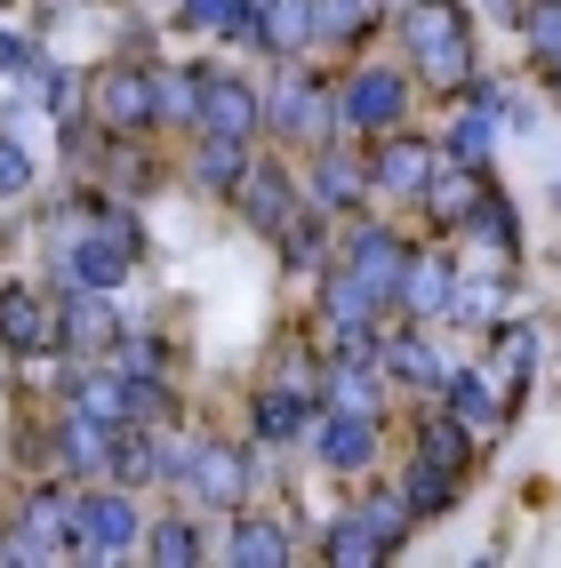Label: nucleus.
Segmentation results:
<instances>
[{
	"label": "nucleus",
	"instance_id": "23",
	"mask_svg": "<svg viewBox=\"0 0 561 568\" xmlns=\"http://www.w3.org/2000/svg\"><path fill=\"white\" fill-rule=\"evenodd\" d=\"M257 41L281 49V57H297V49L313 41V0H266V17H257Z\"/></svg>",
	"mask_w": 561,
	"mask_h": 568
},
{
	"label": "nucleus",
	"instance_id": "4",
	"mask_svg": "<svg viewBox=\"0 0 561 568\" xmlns=\"http://www.w3.org/2000/svg\"><path fill=\"white\" fill-rule=\"evenodd\" d=\"M209 513H233L249 497V457L241 448H224V440H201V448H184V473H177Z\"/></svg>",
	"mask_w": 561,
	"mask_h": 568
},
{
	"label": "nucleus",
	"instance_id": "34",
	"mask_svg": "<svg viewBox=\"0 0 561 568\" xmlns=\"http://www.w3.org/2000/svg\"><path fill=\"white\" fill-rule=\"evenodd\" d=\"M369 0H313V41H361Z\"/></svg>",
	"mask_w": 561,
	"mask_h": 568
},
{
	"label": "nucleus",
	"instance_id": "38",
	"mask_svg": "<svg viewBox=\"0 0 561 568\" xmlns=\"http://www.w3.org/2000/svg\"><path fill=\"white\" fill-rule=\"evenodd\" d=\"M530 361H538L530 328H498V376H490V385H498V393H513L521 376H530Z\"/></svg>",
	"mask_w": 561,
	"mask_h": 568
},
{
	"label": "nucleus",
	"instance_id": "28",
	"mask_svg": "<svg viewBox=\"0 0 561 568\" xmlns=\"http://www.w3.org/2000/svg\"><path fill=\"white\" fill-rule=\"evenodd\" d=\"M184 24H193V32H233V41H257V9H249V0H184Z\"/></svg>",
	"mask_w": 561,
	"mask_h": 568
},
{
	"label": "nucleus",
	"instance_id": "25",
	"mask_svg": "<svg viewBox=\"0 0 561 568\" xmlns=\"http://www.w3.org/2000/svg\"><path fill=\"white\" fill-rule=\"evenodd\" d=\"M153 112H161V121L201 129V72H193V64H169V72H153Z\"/></svg>",
	"mask_w": 561,
	"mask_h": 568
},
{
	"label": "nucleus",
	"instance_id": "21",
	"mask_svg": "<svg viewBox=\"0 0 561 568\" xmlns=\"http://www.w3.org/2000/svg\"><path fill=\"white\" fill-rule=\"evenodd\" d=\"M490 144H498V89H481V97L465 104V121L449 129V161L481 169V161H490Z\"/></svg>",
	"mask_w": 561,
	"mask_h": 568
},
{
	"label": "nucleus",
	"instance_id": "11",
	"mask_svg": "<svg viewBox=\"0 0 561 568\" xmlns=\"http://www.w3.org/2000/svg\"><path fill=\"white\" fill-rule=\"evenodd\" d=\"M64 537H72V497H32L17 513V537L0 545V560H49V552H64Z\"/></svg>",
	"mask_w": 561,
	"mask_h": 568
},
{
	"label": "nucleus",
	"instance_id": "22",
	"mask_svg": "<svg viewBox=\"0 0 561 568\" xmlns=\"http://www.w3.org/2000/svg\"><path fill=\"white\" fill-rule=\"evenodd\" d=\"M425 176H433V153H425L418 136H393L385 153L369 161V184H385V193H418Z\"/></svg>",
	"mask_w": 561,
	"mask_h": 568
},
{
	"label": "nucleus",
	"instance_id": "33",
	"mask_svg": "<svg viewBox=\"0 0 561 568\" xmlns=\"http://www.w3.org/2000/svg\"><path fill=\"white\" fill-rule=\"evenodd\" d=\"M401 497H409V513H449V505H458V473H441V465H409V488H401Z\"/></svg>",
	"mask_w": 561,
	"mask_h": 568
},
{
	"label": "nucleus",
	"instance_id": "26",
	"mask_svg": "<svg viewBox=\"0 0 561 568\" xmlns=\"http://www.w3.org/2000/svg\"><path fill=\"white\" fill-rule=\"evenodd\" d=\"M321 552H329L337 568H369V560H385V537H378V528H369L361 513H345V520H329Z\"/></svg>",
	"mask_w": 561,
	"mask_h": 568
},
{
	"label": "nucleus",
	"instance_id": "17",
	"mask_svg": "<svg viewBox=\"0 0 561 568\" xmlns=\"http://www.w3.org/2000/svg\"><path fill=\"white\" fill-rule=\"evenodd\" d=\"M233 201H241V216L257 224V233H281V224L297 216V193H289V176H281V169H241Z\"/></svg>",
	"mask_w": 561,
	"mask_h": 568
},
{
	"label": "nucleus",
	"instance_id": "20",
	"mask_svg": "<svg viewBox=\"0 0 561 568\" xmlns=\"http://www.w3.org/2000/svg\"><path fill=\"white\" fill-rule=\"evenodd\" d=\"M112 488H137V480H161V440L144 433V425H121L112 433V457H104Z\"/></svg>",
	"mask_w": 561,
	"mask_h": 568
},
{
	"label": "nucleus",
	"instance_id": "9",
	"mask_svg": "<svg viewBox=\"0 0 561 568\" xmlns=\"http://www.w3.org/2000/svg\"><path fill=\"white\" fill-rule=\"evenodd\" d=\"M257 97L249 81H233V72H201V136H224V144H249L257 136Z\"/></svg>",
	"mask_w": 561,
	"mask_h": 568
},
{
	"label": "nucleus",
	"instance_id": "16",
	"mask_svg": "<svg viewBox=\"0 0 561 568\" xmlns=\"http://www.w3.org/2000/svg\"><path fill=\"white\" fill-rule=\"evenodd\" d=\"M481 193H490V176H481V169H465V161H449V169L433 161V176L418 184V201H425V209H433L441 224H465Z\"/></svg>",
	"mask_w": 561,
	"mask_h": 568
},
{
	"label": "nucleus",
	"instance_id": "6",
	"mask_svg": "<svg viewBox=\"0 0 561 568\" xmlns=\"http://www.w3.org/2000/svg\"><path fill=\"white\" fill-rule=\"evenodd\" d=\"M273 129L289 144H313V153H321V144L337 136V97L321 81H281L273 89Z\"/></svg>",
	"mask_w": 561,
	"mask_h": 568
},
{
	"label": "nucleus",
	"instance_id": "39",
	"mask_svg": "<svg viewBox=\"0 0 561 568\" xmlns=\"http://www.w3.org/2000/svg\"><path fill=\"white\" fill-rule=\"evenodd\" d=\"M361 520L378 528V537H385V552H393V545L409 537V497H369V505H361Z\"/></svg>",
	"mask_w": 561,
	"mask_h": 568
},
{
	"label": "nucleus",
	"instance_id": "40",
	"mask_svg": "<svg viewBox=\"0 0 561 568\" xmlns=\"http://www.w3.org/2000/svg\"><path fill=\"white\" fill-rule=\"evenodd\" d=\"M24 184H32V161L17 153L9 136H0V193H24Z\"/></svg>",
	"mask_w": 561,
	"mask_h": 568
},
{
	"label": "nucleus",
	"instance_id": "19",
	"mask_svg": "<svg viewBox=\"0 0 561 568\" xmlns=\"http://www.w3.org/2000/svg\"><path fill=\"white\" fill-rule=\"evenodd\" d=\"M369 457H378V425L353 408H329V425H321V465L329 473H361Z\"/></svg>",
	"mask_w": 561,
	"mask_h": 568
},
{
	"label": "nucleus",
	"instance_id": "41",
	"mask_svg": "<svg viewBox=\"0 0 561 568\" xmlns=\"http://www.w3.org/2000/svg\"><path fill=\"white\" fill-rule=\"evenodd\" d=\"M553 97H561V64H553Z\"/></svg>",
	"mask_w": 561,
	"mask_h": 568
},
{
	"label": "nucleus",
	"instance_id": "1",
	"mask_svg": "<svg viewBox=\"0 0 561 568\" xmlns=\"http://www.w3.org/2000/svg\"><path fill=\"white\" fill-rule=\"evenodd\" d=\"M49 248H57V273L72 288H104L112 296V288L137 273L144 233H137V216L121 201H72V216L49 224Z\"/></svg>",
	"mask_w": 561,
	"mask_h": 568
},
{
	"label": "nucleus",
	"instance_id": "32",
	"mask_svg": "<svg viewBox=\"0 0 561 568\" xmlns=\"http://www.w3.org/2000/svg\"><path fill=\"white\" fill-rule=\"evenodd\" d=\"M313 425V408L305 400H297V393H257V433H266V440H297V433H305Z\"/></svg>",
	"mask_w": 561,
	"mask_h": 568
},
{
	"label": "nucleus",
	"instance_id": "31",
	"mask_svg": "<svg viewBox=\"0 0 561 568\" xmlns=\"http://www.w3.org/2000/svg\"><path fill=\"white\" fill-rule=\"evenodd\" d=\"M249 169V144H224V136H201V153H193V176L209 184V193H233Z\"/></svg>",
	"mask_w": 561,
	"mask_h": 568
},
{
	"label": "nucleus",
	"instance_id": "30",
	"mask_svg": "<svg viewBox=\"0 0 561 568\" xmlns=\"http://www.w3.org/2000/svg\"><path fill=\"white\" fill-rule=\"evenodd\" d=\"M57 448H64V465H72V473H104V457H112V433H104V425H89V416H64Z\"/></svg>",
	"mask_w": 561,
	"mask_h": 568
},
{
	"label": "nucleus",
	"instance_id": "36",
	"mask_svg": "<svg viewBox=\"0 0 561 568\" xmlns=\"http://www.w3.org/2000/svg\"><path fill=\"white\" fill-rule=\"evenodd\" d=\"M144 552H153L161 568H193L201 560V537H193V520H161L153 537H144Z\"/></svg>",
	"mask_w": 561,
	"mask_h": 568
},
{
	"label": "nucleus",
	"instance_id": "42",
	"mask_svg": "<svg viewBox=\"0 0 561 568\" xmlns=\"http://www.w3.org/2000/svg\"><path fill=\"white\" fill-rule=\"evenodd\" d=\"M553 201H561V176H553Z\"/></svg>",
	"mask_w": 561,
	"mask_h": 568
},
{
	"label": "nucleus",
	"instance_id": "14",
	"mask_svg": "<svg viewBox=\"0 0 561 568\" xmlns=\"http://www.w3.org/2000/svg\"><path fill=\"white\" fill-rule=\"evenodd\" d=\"M369 193V161L361 153H345V144H321L313 153V209L329 216V209H353Z\"/></svg>",
	"mask_w": 561,
	"mask_h": 568
},
{
	"label": "nucleus",
	"instance_id": "12",
	"mask_svg": "<svg viewBox=\"0 0 561 568\" xmlns=\"http://www.w3.org/2000/svg\"><path fill=\"white\" fill-rule=\"evenodd\" d=\"M449 296H458V264H449V256H409L401 281H393V305H401L409 321L449 313Z\"/></svg>",
	"mask_w": 561,
	"mask_h": 568
},
{
	"label": "nucleus",
	"instance_id": "37",
	"mask_svg": "<svg viewBox=\"0 0 561 568\" xmlns=\"http://www.w3.org/2000/svg\"><path fill=\"white\" fill-rule=\"evenodd\" d=\"M369 393H378V385H369V361H337L329 368V408H353V416H369Z\"/></svg>",
	"mask_w": 561,
	"mask_h": 568
},
{
	"label": "nucleus",
	"instance_id": "13",
	"mask_svg": "<svg viewBox=\"0 0 561 568\" xmlns=\"http://www.w3.org/2000/svg\"><path fill=\"white\" fill-rule=\"evenodd\" d=\"M401 264H409V248H401V241L385 233V224H361V233H353V248H345V273H361V288L378 296V305L393 296Z\"/></svg>",
	"mask_w": 561,
	"mask_h": 568
},
{
	"label": "nucleus",
	"instance_id": "29",
	"mask_svg": "<svg viewBox=\"0 0 561 568\" xmlns=\"http://www.w3.org/2000/svg\"><path fill=\"white\" fill-rule=\"evenodd\" d=\"M385 368L401 376V385H441V376H449L425 336H385Z\"/></svg>",
	"mask_w": 561,
	"mask_h": 568
},
{
	"label": "nucleus",
	"instance_id": "2",
	"mask_svg": "<svg viewBox=\"0 0 561 568\" xmlns=\"http://www.w3.org/2000/svg\"><path fill=\"white\" fill-rule=\"evenodd\" d=\"M401 32H409V57H418V72L433 89H465L473 81V41H465V9L458 0H409Z\"/></svg>",
	"mask_w": 561,
	"mask_h": 568
},
{
	"label": "nucleus",
	"instance_id": "8",
	"mask_svg": "<svg viewBox=\"0 0 561 568\" xmlns=\"http://www.w3.org/2000/svg\"><path fill=\"white\" fill-rule=\"evenodd\" d=\"M0 345H9V353H49V345H64L57 296H41V288H0Z\"/></svg>",
	"mask_w": 561,
	"mask_h": 568
},
{
	"label": "nucleus",
	"instance_id": "18",
	"mask_svg": "<svg viewBox=\"0 0 561 568\" xmlns=\"http://www.w3.org/2000/svg\"><path fill=\"white\" fill-rule=\"evenodd\" d=\"M449 385V416H458L465 433H498L505 425V393L490 385V368H465V376H441Z\"/></svg>",
	"mask_w": 561,
	"mask_h": 568
},
{
	"label": "nucleus",
	"instance_id": "10",
	"mask_svg": "<svg viewBox=\"0 0 561 568\" xmlns=\"http://www.w3.org/2000/svg\"><path fill=\"white\" fill-rule=\"evenodd\" d=\"M401 104H409L401 72H353V81L337 89V121H345V129H393Z\"/></svg>",
	"mask_w": 561,
	"mask_h": 568
},
{
	"label": "nucleus",
	"instance_id": "15",
	"mask_svg": "<svg viewBox=\"0 0 561 568\" xmlns=\"http://www.w3.org/2000/svg\"><path fill=\"white\" fill-rule=\"evenodd\" d=\"M57 328H64L72 353H104L112 336H121V321H112V305H104V288H72L64 305H57Z\"/></svg>",
	"mask_w": 561,
	"mask_h": 568
},
{
	"label": "nucleus",
	"instance_id": "3",
	"mask_svg": "<svg viewBox=\"0 0 561 568\" xmlns=\"http://www.w3.org/2000/svg\"><path fill=\"white\" fill-rule=\"evenodd\" d=\"M137 505H129V488H97V497H81L72 505V537H64V552H81V560H121L129 545H137Z\"/></svg>",
	"mask_w": 561,
	"mask_h": 568
},
{
	"label": "nucleus",
	"instance_id": "7",
	"mask_svg": "<svg viewBox=\"0 0 561 568\" xmlns=\"http://www.w3.org/2000/svg\"><path fill=\"white\" fill-rule=\"evenodd\" d=\"M97 121H104L112 136H144V129L161 121V112H153V72L112 64L104 81H97Z\"/></svg>",
	"mask_w": 561,
	"mask_h": 568
},
{
	"label": "nucleus",
	"instance_id": "24",
	"mask_svg": "<svg viewBox=\"0 0 561 568\" xmlns=\"http://www.w3.org/2000/svg\"><path fill=\"white\" fill-rule=\"evenodd\" d=\"M233 560H241V568H281V560H289L281 520H266V513H241V520H233Z\"/></svg>",
	"mask_w": 561,
	"mask_h": 568
},
{
	"label": "nucleus",
	"instance_id": "5",
	"mask_svg": "<svg viewBox=\"0 0 561 568\" xmlns=\"http://www.w3.org/2000/svg\"><path fill=\"white\" fill-rule=\"evenodd\" d=\"M321 313H329L337 336H345L353 361L378 353V328H369V321H378V296L361 288V273H345V264H337V273H321Z\"/></svg>",
	"mask_w": 561,
	"mask_h": 568
},
{
	"label": "nucleus",
	"instance_id": "27",
	"mask_svg": "<svg viewBox=\"0 0 561 568\" xmlns=\"http://www.w3.org/2000/svg\"><path fill=\"white\" fill-rule=\"evenodd\" d=\"M418 457H425V465H441V473H465L473 433L458 425V416H425V425H418Z\"/></svg>",
	"mask_w": 561,
	"mask_h": 568
},
{
	"label": "nucleus",
	"instance_id": "35",
	"mask_svg": "<svg viewBox=\"0 0 561 568\" xmlns=\"http://www.w3.org/2000/svg\"><path fill=\"white\" fill-rule=\"evenodd\" d=\"M521 32H530L538 64H561V0H530V9H521Z\"/></svg>",
	"mask_w": 561,
	"mask_h": 568
}]
</instances>
